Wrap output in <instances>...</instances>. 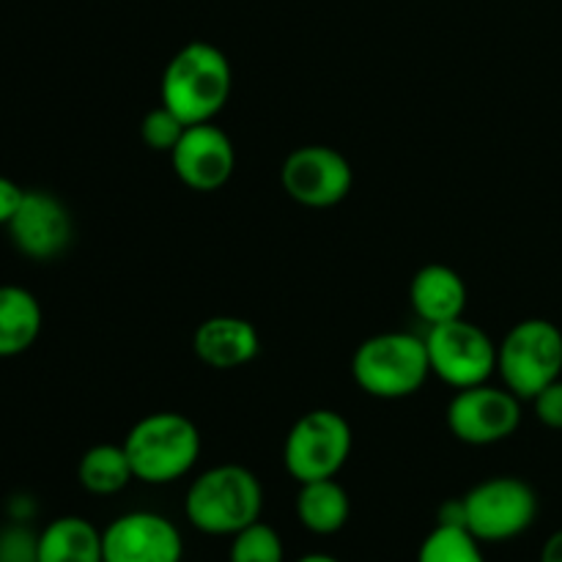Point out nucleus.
I'll return each mask as SVG.
<instances>
[{
	"instance_id": "24",
	"label": "nucleus",
	"mask_w": 562,
	"mask_h": 562,
	"mask_svg": "<svg viewBox=\"0 0 562 562\" xmlns=\"http://www.w3.org/2000/svg\"><path fill=\"white\" fill-rule=\"evenodd\" d=\"M0 562H36V538L27 530H5L0 538Z\"/></svg>"
},
{
	"instance_id": "4",
	"label": "nucleus",
	"mask_w": 562,
	"mask_h": 562,
	"mask_svg": "<svg viewBox=\"0 0 562 562\" xmlns=\"http://www.w3.org/2000/svg\"><path fill=\"white\" fill-rule=\"evenodd\" d=\"M357 387L371 398H409L431 376L426 340L412 333H379L362 340L351 360Z\"/></svg>"
},
{
	"instance_id": "12",
	"label": "nucleus",
	"mask_w": 562,
	"mask_h": 562,
	"mask_svg": "<svg viewBox=\"0 0 562 562\" xmlns=\"http://www.w3.org/2000/svg\"><path fill=\"white\" fill-rule=\"evenodd\" d=\"M104 562H181L184 538L179 527L154 510H132L102 530Z\"/></svg>"
},
{
	"instance_id": "1",
	"label": "nucleus",
	"mask_w": 562,
	"mask_h": 562,
	"mask_svg": "<svg viewBox=\"0 0 562 562\" xmlns=\"http://www.w3.org/2000/svg\"><path fill=\"white\" fill-rule=\"evenodd\" d=\"M234 71L220 47L190 42L168 60L159 82V97L170 113L187 126L214 121L231 99Z\"/></svg>"
},
{
	"instance_id": "27",
	"label": "nucleus",
	"mask_w": 562,
	"mask_h": 562,
	"mask_svg": "<svg viewBox=\"0 0 562 562\" xmlns=\"http://www.w3.org/2000/svg\"><path fill=\"white\" fill-rule=\"evenodd\" d=\"M296 562H340V560H338V558H333V554L313 552V554H305V558H300Z\"/></svg>"
},
{
	"instance_id": "7",
	"label": "nucleus",
	"mask_w": 562,
	"mask_h": 562,
	"mask_svg": "<svg viewBox=\"0 0 562 562\" xmlns=\"http://www.w3.org/2000/svg\"><path fill=\"white\" fill-rule=\"evenodd\" d=\"M464 499V525L481 543L514 541L532 527L538 497L530 483L514 475L488 477Z\"/></svg>"
},
{
	"instance_id": "8",
	"label": "nucleus",
	"mask_w": 562,
	"mask_h": 562,
	"mask_svg": "<svg viewBox=\"0 0 562 562\" xmlns=\"http://www.w3.org/2000/svg\"><path fill=\"white\" fill-rule=\"evenodd\" d=\"M423 340H426L431 373H437L453 390L486 384L497 371V344L488 338L486 329L467 322L464 316L431 324Z\"/></svg>"
},
{
	"instance_id": "23",
	"label": "nucleus",
	"mask_w": 562,
	"mask_h": 562,
	"mask_svg": "<svg viewBox=\"0 0 562 562\" xmlns=\"http://www.w3.org/2000/svg\"><path fill=\"white\" fill-rule=\"evenodd\" d=\"M532 406H536V417L543 426L562 431V379L547 384V387L532 398Z\"/></svg>"
},
{
	"instance_id": "6",
	"label": "nucleus",
	"mask_w": 562,
	"mask_h": 562,
	"mask_svg": "<svg viewBox=\"0 0 562 562\" xmlns=\"http://www.w3.org/2000/svg\"><path fill=\"white\" fill-rule=\"evenodd\" d=\"M355 431L335 409L305 412L291 426L283 445V464L296 483L335 477L349 461Z\"/></svg>"
},
{
	"instance_id": "26",
	"label": "nucleus",
	"mask_w": 562,
	"mask_h": 562,
	"mask_svg": "<svg viewBox=\"0 0 562 562\" xmlns=\"http://www.w3.org/2000/svg\"><path fill=\"white\" fill-rule=\"evenodd\" d=\"M541 562H562V530L547 538L541 549Z\"/></svg>"
},
{
	"instance_id": "19",
	"label": "nucleus",
	"mask_w": 562,
	"mask_h": 562,
	"mask_svg": "<svg viewBox=\"0 0 562 562\" xmlns=\"http://www.w3.org/2000/svg\"><path fill=\"white\" fill-rule=\"evenodd\" d=\"M77 481L88 494H97V497H113V494L124 492L135 481L124 445L88 448L77 464Z\"/></svg>"
},
{
	"instance_id": "18",
	"label": "nucleus",
	"mask_w": 562,
	"mask_h": 562,
	"mask_svg": "<svg viewBox=\"0 0 562 562\" xmlns=\"http://www.w3.org/2000/svg\"><path fill=\"white\" fill-rule=\"evenodd\" d=\"M296 519L313 536H335L351 516V499L335 477L300 483L296 492Z\"/></svg>"
},
{
	"instance_id": "9",
	"label": "nucleus",
	"mask_w": 562,
	"mask_h": 562,
	"mask_svg": "<svg viewBox=\"0 0 562 562\" xmlns=\"http://www.w3.org/2000/svg\"><path fill=\"white\" fill-rule=\"evenodd\" d=\"M280 184L291 201L307 209H329L346 201L355 184L351 162L333 146H300L283 159Z\"/></svg>"
},
{
	"instance_id": "10",
	"label": "nucleus",
	"mask_w": 562,
	"mask_h": 562,
	"mask_svg": "<svg viewBox=\"0 0 562 562\" xmlns=\"http://www.w3.org/2000/svg\"><path fill=\"white\" fill-rule=\"evenodd\" d=\"M521 423V398L508 387L475 384L456 390L448 404V428L459 442L497 445L514 437Z\"/></svg>"
},
{
	"instance_id": "22",
	"label": "nucleus",
	"mask_w": 562,
	"mask_h": 562,
	"mask_svg": "<svg viewBox=\"0 0 562 562\" xmlns=\"http://www.w3.org/2000/svg\"><path fill=\"white\" fill-rule=\"evenodd\" d=\"M187 124L176 113H170L165 104L148 110L146 119L140 121V140L143 146L151 148V151L170 154L176 148V143L184 135Z\"/></svg>"
},
{
	"instance_id": "15",
	"label": "nucleus",
	"mask_w": 562,
	"mask_h": 562,
	"mask_svg": "<svg viewBox=\"0 0 562 562\" xmlns=\"http://www.w3.org/2000/svg\"><path fill=\"white\" fill-rule=\"evenodd\" d=\"M467 283L448 263H426L412 278L409 302L412 311L431 327V324L453 322L467 311Z\"/></svg>"
},
{
	"instance_id": "2",
	"label": "nucleus",
	"mask_w": 562,
	"mask_h": 562,
	"mask_svg": "<svg viewBox=\"0 0 562 562\" xmlns=\"http://www.w3.org/2000/svg\"><path fill=\"white\" fill-rule=\"evenodd\" d=\"M263 486L241 464H220L201 472L184 497V516L203 536H236L261 519Z\"/></svg>"
},
{
	"instance_id": "11",
	"label": "nucleus",
	"mask_w": 562,
	"mask_h": 562,
	"mask_svg": "<svg viewBox=\"0 0 562 562\" xmlns=\"http://www.w3.org/2000/svg\"><path fill=\"white\" fill-rule=\"evenodd\" d=\"M5 228L11 245L31 261H53L64 256L75 239L69 206L47 190H25L20 209Z\"/></svg>"
},
{
	"instance_id": "16",
	"label": "nucleus",
	"mask_w": 562,
	"mask_h": 562,
	"mask_svg": "<svg viewBox=\"0 0 562 562\" xmlns=\"http://www.w3.org/2000/svg\"><path fill=\"white\" fill-rule=\"evenodd\" d=\"M36 562H104L102 530L82 516H58L36 536Z\"/></svg>"
},
{
	"instance_id": "17",
	"label": "nucleus",
	"mask_w": 562,
	"mask_h": 562,
	"mask_svg": "<svg viewBox=\"0 0 562 562\" xmlns=\"http://www.w3.org/2000/svg\"><path fill=\"white\" fill-rule=\"evenodd\" d=\"M42 305L22 285H0V360L20 357L42 335Z\"/></svg>"
},
{
	"instance_id": "5",
	"label": "nucleus",
	"mask_w": 562,
	"mask_h": 562,
	"mask_svg": "<svg viewBox=\"0 0 562 562\" xmlns=\"http://www.w3.org/2000/svg\"><path fill=\"white\" fill-rule=\"evenodd\" d=\"M503 384L521 401H532L562 373V333L547 318H525L497 346Z\"/></svg>"
},
{
	"instance_id": "25",
	"label": "nucleus",
	"mask_w": 562,
	"mask_h": 562,
	"mask_svg": "<svg viewBox=\"0 0 562 562\" xmlns=\"http://www.w3.org/2000/svg\"><path fill=\"white\" fill-rule=\"evenodd\" d=\"M22 198H25V190L14 179H9V176H0V225L11 223Z\"/></svg>"
},
{
	"instance_id": "20",
	"label": "nucleus",
	"mask_w": 562,
	"mask_h": 562,
	"mask_svg": "<svg viewBox=\"0 0 562 562\" xmlns=\"http://www.w3.org/2000/svg\"><path fill=\"white\" fill-rule=\"evenodd\" d=\"M417 562H486L481 541L467 527L437 525L417 552Z\"/></svg>"
},
{
	"instance_id": "21",
	"label": "nucleus",
	"mask_w": 562,
	"mask_h": 562,
	"mask_svg": "<svg viewBox=\"0 0 562 562\" xmlns=\"http://www.w3.org/2000/svg\"><path fill=\"white\" fill-rule=\"evenodd\" d=\"M285 547L278 530L263 525L261 519L252 521L250 527L231 536L228 562H283Z\"/></svg>"
},
{
	"instance_id": "3",
	"label": "nucleus",
	"mask_w": 562,
	"mask_h": 562,
	"mask_svg": "<svg viewBox=\"0 0 562 562\" xmlns=\"http://www.w3.org/2000/svg\"><path fill=\"white\" fill-rule=\"evenodd\" d=\"M135 481L165 486L190 475L201 459V431L181 412H154L137 420L124 439Z\"/></svg>"
},
{
	"instance_id": "13",
	"label": "nucleus",
	"mask_w": 562,
	"mask_h": 562,
	"mask_svg": "<svg viewBox=\"0 0 562 562\" xmlns=\"http://www.w3.org/2000/svg\"><path fill=\"white\" fill-rule=\"evenodd\" d=\"M170 159L181 184L195 192H217L236 170L234 140L214 121L187 126Z\"/></svg>"
},
{
	"instance_id": "14",
	"label": "nucleus",
	"mask_w": 562,
	"mask_h": 562,
	"mask_svg": "<svg viewBox=\"0 0 562 562\" xmlns=\"http://www.w3.org/2000/svg\"><path fill=\"white\" fill-rule=\"evenodd\" d=\"M192 351L214 371H236L261 355V335L256 324L241 316H212L198 324Z\"/></svg>"
}]
</instances>
